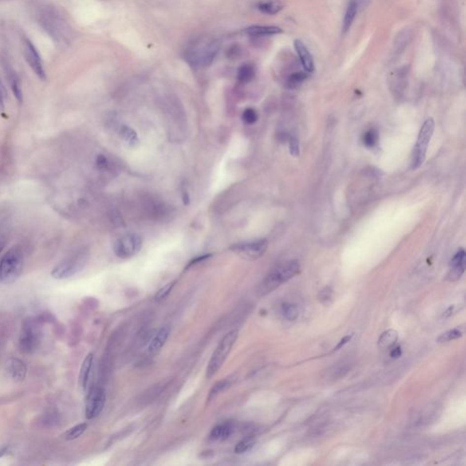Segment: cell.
<instances>
[{"instance_id": "6da1fadb", "label": "cell", "mask_w": 466, "mask_h": 466, "mask_svg": "<svg viewBox=\"0 0 466 466\" xmlns=\"http://www.w3.org/2000/svg\"><path fill=\"white\" fill-rule=\"evenodd\" d=\"M220 42L213 36H205L194 41L185 52L186 61L194 69L209 67L218 53Z\"/></svg>"}, {"instance_id": "7a4b0ae2", "label": "cell", "mask_w": 466, "mask_h": 466, "mask_svg": "<svg viewBox=\"0 0 466 466\" xmlns=\"http://www.w3.org/2000/svg\"><path fill=\"white\" fill-rule=\"evenodd\" d=\"M300 262L296 260H289L279 265L275 269H273L261 281L258 289V293L260 296H264L271 293L272 291L276 290L279 286L293 278L300 273Z\"/></svg>"}, {"instance_id": "3957f363", "label": "cell", "mask_w": 466, "mask_h": 466, "mask_svg": "<svg viewBox=\"0 0 466 466\" xmlns=\"http://www.w3.org/2000/svg\"><path fill=\"white\" fill-rule=\"evenodd\" d=\"M24 258L17 247L10 249L0 260V280L9 284L17 280L23 272Z\"/></svg>"}, {"instance_id": "277c9868", "label": "cell", "mask_w": 466, "mask_h": 466, "mask_svg": "<svg viewBox=\"0 0 466 466\" xmlns=\"http://www.w3.org/2000/svg\"><path fill=\"white\" fill-rule=\"evenodd\" d=\"M239 332L232 330L226 333L224 337L219 342L217 348L213 351L206 370L207 378H212L218 373V370L223 365L228 355L230 354L232 347L238 339Z\"/></svg>"}, {"instance_id": "5b68a950", "label": "cell", "mask_w": 466, "mask_h": 466, "mask_svg": "<svg viewBox=\"0 0 466 466\" xmlns=\"http://www.w3.org/2000/svg\"><path fill=\"white\" fill-rule=\"evenodd\" d=\"M435 131V121L429 118L424 121V125L418 135L417 141L412 152V169L417 170L424 163L426 152L430 143L432 136Z\"/></svg>"}, {"instance_id": "8992f818", "label": "cell", "mask_w": 466, "mask_h": 466, "mask_svg": "<svg viewBox=\"0 0 466 466\" xmlns=\"http://www.w3.org/2000/svg\"><path fill=\"white\" fill-rule=\"evenodd\" d=\"M88 260V254L86 251H79L78 253L62 260L51 272L52 278L56 280H64L70 278L73 275L79 273L84 267Z\"/></svg>"}, {"instance_id": "52a82bcc", "label": "cell", "mask_w": 466, "mask_h": 466, "mask_svg": "<svg viewBox=\"0 0 466 466\" xmlns=\"http://www.w3.org/2000/svg\"><path fill=\"white\" fill-rule=\"evenodd\" d=\"M39 337L40 326L38 321H36L35 318L26 319L18 341L20 351L24 353L34 352L39 344Z\"/></svg>"}, {"instance_id": "ba28073f", "label": "cell", "mask_w": 466, "mask_h": 466, "mask_svg": "<svg viewBox=\"0 0 466 466\" xmlns=\"http://www.w3.org/2000/svg\"><path fill=\"white\" fill-rule=\"evenodd\" d=\"M143 240L138 233H127L116 241L113 250L120 259H130L138 254L142 248Z\"/></svg>"}, {"instance_id": "9c48e42d", "label": "cell", "mask_w": 466, "mask_h": 466, "mask_svg": "<svg viewBox=\"0 0 466 466\" xmlns=\"http://www.w3.org/2000/svg\"><path fill=\"white\" fill-rule=\"evenodd\" d=\"M268 241L265 239L252 242H238L232 244L230 249L243 260H256L262 257L268 249Z\"/></svg>"}, {"instance_id": "30bf717a", "label": "cell", "mask_w": 466, "mask_h": 466, "mask_svg": "<svg viewBox=\"0 0 466 466\" xmlns=\"http://www.w3.org/2000/svg\"><path fill=\"white\" fill-rule=\"evenodd\" d=\"M106 403V394L102 388H91L87 395L85 402V415L87 419L92 420L102 412Z\"/></svg>"}, {"instance_id": "8fae6325", "label": "cell", "mask_w": 466, "mask_h": 466, "mask_svg": "<svg viewBox=\"0 0 466 466\" xmlns=\"http://www.w3.org/2000/svg\"><path fill=\"white\" fill-rule=\"evenodd\" d=\"M25 57L28 61L31 69L34 71L36 76L41 79H46V72L43 67L42 60L40 55L38 54L36 47L33 45L29 38L25 39Z\"/></svg>"}, {"instance_id": "7c38bea8", "label": "cell", "mask_w": 466, "mask_h": 466, "mask_svg": "<svg viewBox=\"0 0 466 466\" xmlns=\"http://www.w3.org/2000/svg\"><path fill=\"white\" fill-rule=\"evenodd\" d=\"M465 270H466V251L464 249H460L451 260L447 280L450 281L458 280L465 273Z\"/></svg>"}, {"instance_id": "4fadbf2b", "label": "cell", "mask_w": 466, "mask_h": 466, "mask_svg": "<svg viewBox=\"0 0 466 466\" xmlns=\"http://www.w3.org/2000/svg\"><path fill=\"white\" fill-rule=\"evenodd\" d=\"M294 49L296 50L297 55L301 61L304 71L307 73L313 72L314 61L309 49L304 45V43L299 39H296L294 41Z\"/></svg>"}, {"instance_id": "5bb4252c", "label": "cell", "mask_w": 466, "mask_h": 466, "mask_svg": "<svg viewBox=\"0 0 466 466\" xmlns=\"http://www.w3.org/2000/svg\"><path fill=\"white\" fill-rule=\"evenodd\" d=\"M6 371L14 381H22L27 375L26 363L18 358H10L6 363Z\"/></svg>"}, {"instance_id": "9a60e30c", "label": "cell", "mask_w": 466, "mask_h": 466, "mask_svg": "<svg viewBox=\"0 0 466 466\" xmlns=\"http://www.w3.org/2000/svg\"><path fill=\"white\" fill-rule=\"evenodd\" d=\"M93 362H94L93 354L89 353L84 359L82 365H81V368H80L79 384V387L81 388V390L83 392H86L88 390V385H89L90 379H91V371H92V367H93Z\"/></svg>"}, {"instance_id": "2e32d148", "label": "cell", "mask_w": 466, "mask_h": 466, "mask_svg": "<svg viewBox=\"0 0 466 466\" xmlns=\"http://www.w3.org/2000/svg\"><path fill=\"white\" fill-rule=\"evenodd\" d=\"M170 333V329L169 326H163L160 328L151 341L148 347V352L150 354H156L157 352L160 351V349L163 347L169 338Z\"/></svg>"}, {"instance_id": "e0dca14e", "label": "cell", "mask_w": 466, "mask_h": 466, "mask_svg": "<svg viewBox=\"0 0 466 466\" xmlns=\"http://www.w3.org/2000/svg\"><path fill=\"white\" fill-rule=\"evenodd\" d=\"M243 32L251 36H273L282 33V30L275 26H251Z\"/></svg>"}, {"instance_id": "ac0fdd59", "label": "cell", "mask_w": 466, "mask_h": 466, "mask_svg": "<svg viewBox=\"0 0 466 466\" xmlns=\"http://www.w3.org/2000/svg\"><path fill=\"white\" fill-rule=\"evenodd\" d=\"M234 432L233 424L230 423H223L216 425L212 430L210 438L213 441H225L232 435Z\"/></svg>"}, {"instance_id": "d6986e66", "label": "cell", "mask_w": 466, "mask_h": 466, "mask_svg": "<svg viewBox=\"0 0 466 466\" xmlns=\"http://www.w3.org/2000/svg\"><path fill=\"white\" fill-rule=\"evenodd\" d=\"M359 11L360 10H359L356 1L355 0H349L347 6H346L345 14H344L343 23H342L343 33H346L347 31H350L351 25L353 23V21L356 18Z\"/></svg>"}, {"instance_id": "ffe728a7", "label": "cell", "mask_w": 466, "mask_h": 466, "mask_svg": "<svg viewBox=\"0 0 466 466\" xmlns=\"http://www.w3.org/2000/svg\"><path fill=\"white\" fill-rule=\"evenodd\" d=\"M284 6L285 0H264L260 2L258 8L263 14L275 15L281 11Z\"/></svg>"}, {"instance_id": "44dd1931", "label": "cell", "mask_w": 466, "mask_h": 466, "mask_svg": "<svg viewBox=\"0 0 466 466\" xmlns=\"http://www.w3.org/2000/svg\"><path fill=\"white\" fill-rule=\"evenodd\" d=\"M255 74H256V70L253 65L243 64L238 70L237 79L242 84H247L254 79Z\"/></svg>"}, {"instance_id": "7402d4cb", "label": "cell", "mask_w": 466, "mask_h": 466, "mask_svg": "<svg viewBox=\"0 0 466 466\" xmlns=\"http://www.w3.org/2000/svg\"><path fill=\"white\" fill-rule=\"evenodd\" d=\"M120 135L128 145L135 146L139 142V137L137 132L132 127H128L127 125H122L120 127Z\"/></svg>"}, {"instance_id": "603a6c76", "label": "cell", "mask_w": 466, "mask_h": 466, "mask_svg": "<svg viewBox=\"0 0 466 466\" xmlns=\"http://www.w3.org/2000/svg\"><path fill=\"white\" fill-rule=\"evenodd\" d=\"M398 339V333L394 330H388L382 333L378 341V344L381 348H392Z\"/></svg>"}, {"instance_id": "cb8c5ba5", "label": "cell", "mask_w": 466, "mask_h": 466, "mask_svg": "<svg viewBox=\"0 0 466 466\" xmlns=\"http://www.w3.org/2000/svg\"><path fill=\"white\" fill-rule=\"evenodd\" d=\"M232 382H233V379H232L231 377H230V378H226V379L222 380V381L216 382V383L212 386L211 391H210L208 400L211 401V400L213 399L214 397H216L218 394L224 392L226 389L230 387V385L232 384Z\"/></svg>"}, {"instance_id": "d4e9b609", "label": "cell", "mask_w": 466, "mask_h": 466, "mask_svg": "<svg viewBox=\"0 0 466 466\" xmlns=\"http://www.w3.org/2000/svg\"><path fill=\"white\" fill-rule=\"evenodd\" d=\"M88 429V424L86 423H82V424H77L75 425L72 428L68 429V430L64 434V439L66 441H73V440H76L78 439L79 436L82 435L85 431Z\"/></svg>"}, {"instance_id": "484cf974", "label": "cell", "mask_w": 466, "mask_h": 466, "mask_svg": "<svg viewBox=\"0 0 466 466\" xmlns=\"http://www.w3.org/2000/svg\"><path fill=\"white\" fill-rule=\"evenodd\" d=\"M411 37L412 35L410 31H404L401 32L394 42V53H400L405 49L407 44L410 42Z\"/></svg>"}, {"instance_id": "4316f807", "label": "cell", "mask_w": 466, "mask_h": 466, "mask_svg": "<svg viewBox=\"0 0 466 466\" xmlns=\"http://www.w3.org/2000/svg\"><path fill=\"white\" fill-rule=\"evenodd\" d=\"M254 445V438L251 437V436H248V437H245L244 439H242V441H240L237 443L236 446L234 448V452L238 454H244V453L249 452L250 449H252Z\"/></svg>"}, {"instance_id": "83f0119b", "label": "cell", "mask_w": 466, "mask_h": 466, "mask_svg": "<svg viewBox=\"0 0 466 466\" xmlns=\"http://www.w3.org/2000/svg\"><path fill=\"white\" fill-rule=\"evenodd\" d=\"M306 79H307V75L305 72L298 71V72L292 73L287 79V87L290 89H296Z\"/></svg>"}, {"instance_id": "f1b7e54d", "label": "cell", "mask_w": 466, "mask_h": 466, "mask_svg": "<svg viewBox=\"0 0 466 466\" xmlns=\"http://www.w3.org/2000/svg\"><path fill=\"white\" fill-rule=\"evenodd\" d=\"M464 334V332L461 330L460 328H455V329H453V330H450V331H447L444 333L441 334L439 336V338L437 339V342H451L453 340L458 339V338H461Z\"/></svg>"}, {"instance_id": "f546056e", "label": "cell", "mask_w": 466, "mask_h": 466, "mask_svg": "<svg viewBox=\"0 0 466 466\" xmlns=\"http://www.w3.org/2000/svg\"><path fill=\"white\" fill-rule=\"evenodd\" d=\"M9 80H10V87H11L14 96L16 97L18 102L21 103L22 100H23V92H22V89H21L19 80L17 78V76L14 75V74H12L9 77Z\"/></svg>"}, {"instance_id": "4dcf8cb0", "label": "cell", "mask_w": 466, "mask_h": 466, "mask_svg": "<svg viewBox=\"0 0 466 466\" xmlns=\"http://www.w3.org/2000/svg\"><path fill=\"white\" fill-rule=\"evenodd\" d=\"M282 313L288 321H295L299 317V310L294 304L284 303L282 305Z\"/></svg>"}, {"instance_id": "1f68e13d", "label": "cell", "mask_w": 466, "mask_h": 466, "mask_svg": "<svg viewBox=\"0 0 466 466\" xmlns=\"http://www.w3.org/2000/svg\"><path fill=\"white\" fill-rule=\"evenodd\" d=\"M378 139H379V134L377 132V130L372 128L363 134V144L368 148H373L376 145Z\"/></svg>"}, {"instance_id": "d6a6232c", "label": "cell", "mask_w": 466, "mask_h": 466, "mask_svg": "<svg viewBox=\"0 0 466 466\" xmlns=\"http://www.w3.org/2000/svg\"><path fill=\"white\" fill-rule=\"evenodd\" d=\"M176 280H173V281H170L169 283H167L166 285H164L162 288H160L156 295H155V300L159 302V301H162L164 299H166L167 297L169 296V294L170 293V291H172L173 287L175 286Z\"/></svg>"}, {"instance_id": "836d02e7", "label": "cell", "mask_w": 466, "mask_h": 466, "mask_svg": "<svg viewBox=\"0 0 466 466\" xmlns=\"http://www.w3.org/2000/svg\"><path fill=\"white\" fill-rule=\"evenodd\" d=\"M258 118L259 117H258L257 111L254 109H251V108L245 109L242 113V120L249 125L254 124L255 122H257V121H258Z\"/></svg>"}, {"instance_id": "e575fe53", "label": "cell", "mask_w": 466, "mask_h": 466, "mask_svg": "<svg viewBox=\"0 0 466 466\" xmlns=\"http://www.w3.org/2000/svg\"><path fill=\"white\" fill-rule=\"evenodd\" d=\"M289 150L293 157H298L300 155V145L299 141L295 137H291L289 141Z\"/></svg>"}, {"instance_id": "d590c367", "label": "cell", "mask_w": 466, "mask_h": 466, "mask_svg": "<svg viewBox=\"0 0 466 466\" xmlns=\"http://www.w3.org/2000/svg\"><path fill=\"white\" fill-rule=\"evenodd\" d=\"M332 297H333V291L330 288L326 287V288H324L323 290L320 291L318 298H319L321 303L326 304L329 301L332 300Z\"/></svg>"}, {"instance_id": "8d00e7d4", "label": "cell", "mask_w": 466, "mask_h": 466, "mask_svg": "<svg viewBox=\"0 0 466 466\" xmlns=\"http://www.w3.org/2000/svg\"><path fill=\"white\" fill-rule=\"evenodd\" d=\"M96 165H97L98 170H104L108 169V167H109L108 158L102 154L97 155V158H96Z\"/></svg>"}, {"instance_id": "74e56055", "label": "cell", "mask_w": 466, "mask_h": 466, "mask_svg": "<svg viewBox=\"0 0 466 466\" xmlns=\"http://www.w3.org/2000/svg\"><path fill=\"white\" fill-rule=\"evenodd\" d=\"M402 355V349L400 348L399 346H395V347H392L391 348V351H390V356L392 358H399L400 356Z\"/></svg>"}, {"instance_id": "f35d334b", "label": "cell", "mask_w": 466, "mask_h": 466, "mask_svg": "<svg viewBox=\"0 0 466 466\" xmlns=\"http://www.w3.org/2000/svg\"><path fill=\"white\" fill-rule=\"evenodd\" d=\"M351 338H352V335H348V336H345L344 338H342V339L341 340V342H340L339 343H338V345L336 346V347L333 349V351H338L342 346L345 345L347 342H349L351 341Z\"/></svg>"}, {"instance_id": "ab89813d", "label": "cell", "mask_w": 466, "mask_h": 466, "mask_svg": "<svg viewBox=\"0 0 466 466\" xmlns=\"http://www.w3.org/2000/svg\"><path fill=\"white\" fill-rule=\"evenodd\" d=\"M355 1H356V3H357L359 10L362 11V10L365 9V8L368 6L371 0H355Z\"/></svg>"}, {"instance_id": "60d3db41", "label": "cell", "mask_w": 466, "mask_h": 466, "mask_svg": "<svg viewBox=\"0 0 466 466\" xmlns=\"http://www.w3.org/2000/svg\"><path fill=\"white\" fill-rule=\"evenodd\" d=\"M211 256H212V254H206L203 255V256H200V257H198V258H195L194 260H191V261L189 262L188 267L191 266V265H193V264H196V263H198V262H200V261H202V260L209 259Z\"/></svg>"}, {"instance_id": "b9f144b4", "label": "cell", "mask_w": 466, "mask_h": 466, "mask_svg": "<svg viewBox=\"0 0 466 466\" xmlns=\"http://www.w3.org/2000/svg\"><path fill=\"white\" fill-rule=\"evenodd\" d=\"M182 200H183V203H184L185 205H188V203H189V196H188L187 189H183V190H182Z\"/></svg>"}, {"instance_id": "7bdbcfd3", "label": "cell", "mask_w": 466, "mask_h": 466, "mask_svg": "<svg viewBox=\"0 0 466 466\" xmlns=\"http://www.w3.org/2000/svg\"><path fill=\"white\" fill-rule=\"evenodd\" d=\"M5 109V103H4V96H3V93H2V91L0 89V113H2Z\"/></svg>"}, {"instance_id": "ee69618b", "label": "cell", "mask_w": 466, "mask_h": 466, "mask_svg": "<svg viewBox=\"0 0 466 466\" xmlns=\"http://www.w3.org/2000/svg\"><path fill=\"white\" fill-rule=\"evenodd\" d=\"M8 452V448L6 446H2L0 447V458L4 457Z\"/></svg>"}, {"instance_id": "f6af8a7d", "label": "cell", "mask_w": 466, "mask_h": 466, "mask_svg": "<svg viewBox=\"0 0 466 466\" xmlns=\"http://www.w3.org/2000/svg\"><path fill=\"white\" fill-rule=\"evenodd\" d=\"M4 248H5V242L2 239H0V253L4 249Z\"/></svg>"}]
</instances>
